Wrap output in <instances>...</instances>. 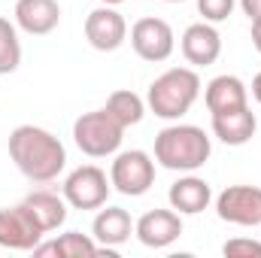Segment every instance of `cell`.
<instances>
[{
	"mask_svg": "<svg viewBox=\"0 0 261 258\" xmlns=\"http://www.w3.org/2000/svg\"><path fill=\"white\" fill-rule=\"evenodd\" d=\"M9 158L31 183H52L67 164L64 143L37 125H18L9 134Z\"/></svg>",
	"mask_w": 261,
	"mask_h": 258,
	"instance_id": "cell-1",
	"label": "cell"
},
{
	"mask_svg": "<svg viewBox=\"0 0 261 258\" xmlns=\"http://www.w3.org/2000/svg\"><path fill=\"white\" fill-rule=\"evenodd\" d=\"M213 155V143L197 125H167L155 134V161L164 170L195 173Z\"/></svg>",
	"mask_w": 261,
	"mask_h": 258,
	"instance_id": "cell-2",
	"label": "cell"
},
{
	"mask_svg": "<svg viewBox=\"0 0 261 258\" xmlns=\"http://www.w3.org/2000/svg\"><path fill=\"white\" fill-rule=\"evenodd\" d=\"M200 97V76L192 67H170L167 73H161L146 94V107L164 119V122H176L182 119L195 100Z\"/></svg>",
	"mask_w": 261,
	"mask_h": 258,
	"instance_id": "cell-3",
	"label": "cell"
},
{
	"mask_svg": "<svg viewBox=\"0 0 261 258\" xmlns=\"http://www.w3.org/2000/svg\"><path fill=\"white\" fill-rule=\"evenodd\" d=\"M125 128L107 113V110H94V113H82L73 122V140L79 146V152H85L88 158H107L116 155L122 146Z\"/></svg>",
	"mask_w": 261,
	"mask_h": 258,
	"instance_id": "cell-4",
	"label": "cell"
},
{
	"mask_svg": "<svg viewBox=\"0 0 261 258\" xmlns=\"http://www.w3.org/2000/svg\"><path fill=\"white\" fill-rule=\"evenodd\" d=\"M110 183L125 197H143L155 186V158L143 149L119 152L110 167Z\"/></svg>",
	"mask_w": 261,
	"mask_h": 258,
	"instance_id": "cell-5",
	"label": "cell"
},
{
	"mask_svg": "<svg viewBox=\"0 0 261 258\" xmlns=\"http://www.w3.org/2000/svg\"><path fill=\"white\" fill-rule=\"evenodd\" d=\"M113 183L107 179V173L94 164H82L76 167L64 179V200L73 210H100L107 207Z\"/></svg>",
	"mask_w": 261,
	"mask_h": 258,
	"instance_id": "cell-6",
	"label": "cell"
},
{
	"mask_svg": "<svg viewBox=\"0 0 261 258\" xmlns=\"http://www.w3.org/2000/svg\"><path fill=\"white\" fill-rule=\"evenodd\" d=\"M130 46H134V52H137L143 61L161 64V61H167V58L173 55L176 37H173V28H170L164 18L146 15V18L134 21V28H130Z\"/></svg>",
	"mask_w": 261,
	"mask_h": 258,
	"instance_id": "cell-7",
	"label": "cell"
},
{
	"mask_svg": "<svg viewBox=\"0 0 261 258\" xmlns=\"http://www.w3.org/2000/svg\"><path fill=\"white\" fill-rule=\"evenodd\" d=\"M216 216L240 228L261 225V189L258 186H228L216 197Z\"/></svg>",
	"mask_w": 261,
	"mask_h": 258,
	"instance_id": "cell-8",
	"label": "cell"
},
{
	"mask_svg": "<svg viewBox=\"0 0 261 258\" xmlns=\"http://www.w3.org/2000/svg\"><path fill=\"white\" fill-rule=\"evenodd\" d=\"M43 240V228L34 222L24 203L18 207H0V246L15 252H34V246Z\"/></svg>",
	"mask_w": 261,
	"mask_h": 258,
	"instance_id": "cell-9",
	"label": "cell"
},
{
	"mask_svg": "<svg viewBox=\"0 0 261 258\" xmlns=\"http://www.w3.org/2000/svg\"><path fill=\"white\" fill-rule=\"evenodd\" d=\"M85 40L97 52H116L128 40V21L122 18V12L116 6L100 3L85 18Z\"/></svg>",
	"mask_w": 261,
	"mask_h": 258,
	"instance_id": "cell-10",
	"label": "cell"
},
{
	"mask_svg": "<svg viewBox=\"0 0 261 258\" xmlns=\"http://www.w3.org/2000/svg\"><path fill=\"white\" fill-rule=\"evenodd\" d=\"M134 234L149 249H167L182 237V219L173 207L170 210H149L137 219Z\"/></svg>",
	"mask_w": 261,
	"mask_h": 258,
	"instance_id": "cell-11",
	"label": "cell"
},
{
	"mask_svg": "<svg viewBox=\"0 0 261 258\" xmlns=\"http://www.w3.org/2000/svg\"><path fill=\"white\" fill-rule=\"evenodd\" d=\"M182 55H186L189 64H195V67L216 64L219 55H222V37H219V31L210 21L189 24L186 34H182Z\"/></svg>",
	"mask_w": 261,
	"mask_h": 258,
	"instance_id": "cell-12",
	"label": "cell"
},
{
	"mask_svg": "<svg viewBox=\"0 0 261 258\" xmlns=\"http://www.w3.org/2000/svg\"><path fill=\"white\" fill-rule=\"evenodd\" d=\"M61 6L58 0H18L15 3V24L31 37H46L58 28Z\"/></svg>",
	"mask_w": 261,
	"mask_h": 258,
	"instance_id": "cell-13",
	"label": "cell"
},
{
	"mask_svg": "<svg viewBox=\"0 0 261 258\" xmlns=\"http://www.w3.org/2000/svg\"><path fill=\"white\" fill-rule=\"evenodd\" d=\"M134 234V222L130 213L122 207H100V213L91 222V237L97 240L100 249H119L122 243H128Z\"/></svg>",
	"mask_w": 261,
	"mask_h": 258,
	"instance_id": "cell-14",
	"label": "cell"
},
{
	"mask_svg": "<svg viewBox=\"0 0 261 258\" xmlns=\"http://www.w3.org/2000/svg\"><path fill=\"white\" fill-rule=\"evenodd\" d=\"M255 113L246 107L237 110H225V113H213V134L225 143V146H246L255 137Z\"/></svg>",
	"mask_w": 261,
	"mask_h": 258,
	"instance_id": "cell-15",
	"label": "cell"
},
{
	"mask_svg": "<svg viewBox=\"0 0 261 258\" xmlns=\"http://www.w3.org/2000/svg\"><path fill=\"white\" fill-rule=\"evenodd\" d=\"M167 200H170V207H173L179 216H197V213H203V210L210 207L213 189H210L206 179L189 173V176H179V179L170 186Z\"/></svg>",
	"mask_w": 261,
	"mask_h": 258,
	"instance_id": "cell-16",
	"label": "cell"
},
{
	"mask_svg": "<svg viewBox=\"0 0 261 258\" xmlns=\"http://www.w3.org/2000/svg\"><path fill=\"white\" fill-rule=\"evenodd\" d=\"M203 104L213 113H225V110H237V107H246L249 104V88L243 85L240 76H231V73H222L216 76L206 91H203Z\"/></svg>",
	"mask_w": 261,
	"mask_h": 258,
	"instance_id": "cell-17",
	"label": "cell"
},
{
	"mask_svg": "<svg viewBox=\"0 0 261 258\" xmlns=\"http://www.w3.org/2000/svg\"><path fill=\"white\" fill-rule=\"evenodd\" d=\"M28 213L34 216V222L43 228V234L49 231H58L61 225L67 222V200L64 194H55V192H31L24 200Z\"/></svg>",
	"mask_w": 261,
	"mask_h": 258,
	"instance_id": "cell-18",
	"label": "cell"
},
{
	"mask_svg": "<svg viewBox=\"0 0 261 258\" xmlns=\"http://www.w3.org/2000/svg\"><path fill=\"white\" fill-rule=\"evenodd\" d=\"M122 128L128 131L130 125H140L143 122V116H146V104H143V97L140 94H134L128 88H122V91H113L110 97H107V107H103Z\"/></svg>",
	"mask_w": 261,
	"mask_h": 258,
	"instance_id": "cell-19",
	"label": "cell"
},
{
	"mask_svg": "<svg viewBox=\"0 0 261 258\" xmlns=\"http://www.w3.org/2000/svg\"><path fill=\"white\" fill-rule=\"evenodd\" d=\"M21 64V43H18V31L9 18H0V76L15 73Z\"/></svg>",
	"mask_w": 261,
	"mask_h": 258,
	"instance_id": "cell-20",
	"label": "cell"
},
{
	"mask_svg": "<svg viewBox=\"0 0 261 258\" xmlns=\"http://www.w3.org/2000/svg\"><path fill=\"white\" fill-rule=\"evenodd\" d=\"M55 249H58V258H91L97 255V240L79 234V231H67L55 240Z\"/></svg>",
	"mask_w": 261,
	"mask_h": 258,
	"instance_id": "cell-21",
	"label": "cell"
},
{
	"mask_svg": "<svg viewBox=\"0 0 261 258\" xmlns=\"http://www.w3.org/2000/svg\"><path fill=\"white\" fill-rule=\"evenodd\" d=\"M197 12L203 15V21L219 24L234 12V0H197Z\"/></svg>",
	"mask_w": 261,
	"mask_h": 258,
	"instance_id": "cell-22",
	"label": "cell"
},
{
	"mask_svg": "<svg viewBox=\"0 0 261 258\" xmlns=\"http://www.w3.org/2000/svg\"><path fill=\"white\" fill-rule=\"evenodd\" d=\"M222 252L228 258H261V240L252 237H234L222 246Z\"/></svg>",
	"mask_w": 261,
	"mask_h": 258,
	"instance_id": "cell-23",
	"label": "cell"
},
{
	"mask_svg": "<svg viewBox=\"0 0 261 258\" xmlns=\"http://www.w3.org/2000/svg\"><path fill=\"white\" fill-rule=\"evenodd\" d=\"M240 9H243V15H249V21L261 18V0H240Z\"/></svg>",
	"mask_w": 261,
	"mask_h": 258,
	"instance_id": "cell-24",
	"label": "cell"
},
{
	"mask_svg": "<svg viewBox=\"0 0 261 258\" xmlns=\"http://www.w3.org/2000/svg\"><path fill=\"white\" fill-rule=\"evenodd\" d=\"M252 46H255V52L261 55V18L252 21Z\"/></svg>",
	"mask_w": 261,
	"mask_h": 258,
	"instance_id": "cell-25",
	"label": "cell"
},
{
	"mask_svg": "<svg viewBox=\"0 0 261 258\" xmlns=\"http://www.w3.org/2000/svg\"><path fill=\"white\" fill-rule=\"evenodd\" d=\"M252 97L261 104V73H255V79H252Z\"/></svg>",
	"mask_w": 261,
	"mask_h": 258,
	"instance_id": "cell-26",
	"label": "cell"
},
{
	"mask_svg": "<svg viewBox=\"0 0 261 258\" xmlns=\"http://www.w3.org/2000/svg\"><path fill=\"white\" fill-rule=\"evenodd\" d=\"M100 3H107V6H122V3H128V0H100Z\"/></svg>",
	"mask_w": 261,
	"mask_h": 258,
	"instance_id": "cell-27",
	"label": "cell"
},
{
	"mask_svg": "<svg viewBox=\"0 0 261 258\" xmlns=\"http://www.w3.org/2000/svg\"><path fill=\"white\" fill-rule=\"evenodd\" d=\"M164 3H182V0H164Z\"/></svg>",
	"mask_w": 261,
	"mask_h": 258,
	"instance_id": "cell-28",
	"label": "cell"
}]
</instances>
